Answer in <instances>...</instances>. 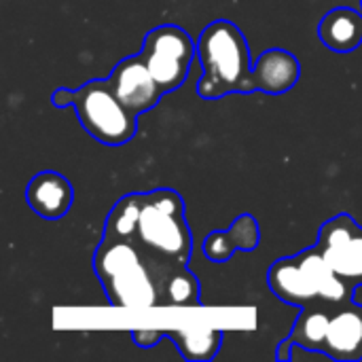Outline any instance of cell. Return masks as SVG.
<instances>
[{
    "label": "cell",
    "instance_id": "1",
    "mask_svg": "<svg viewBox=\"0 0 362 362\" xmlns=\"http://www.w3.org/2000/svg\"><path fill=\"white\" fill-rule=\"evenodd\" d=\"M197 57L204 70L197 81L199 98L218 100L229 93L259 91L246 36L235 23L216 19L204 28L197 38Z\"/></svg>",
    "mask_w": 362,
    "mask_h": 362
},
{
    "label": "cell",
    "instance_id": "2",
    "mask_svg": "<svg viewBox=\"0 0 362 362\" xmlns=\"http://www.w3.org/2000/svg\"><path fill=\"white\" fill-rule=\"evenodd\" d=\"M93 269L110 305L125 310H151L161 305L151 261L136 240L102 238L93 255Z\"/></svg>",
    "mask_w": 362,
    "mask_h": 362
},
{
    "label": "cell",
    "instance_id": "3",
    "mask_svg": "<svg viewBox=\"0 0 362 362\" xmlns=\"http://www.w3.org/2000/svg\"><path fill=\"white\" fill-rule=\"evenodd\" d=\"M267 284L280 301L299 305L301 310L314 305H346L352 303L354 293L352 286L337 278L316 246L276 261L267 272Z\"/></svg>",
    "mask_w": 362,
    "mask_h": 362
},
{
    "label": "cell",
    "instance_id": "4",
    "mask_svg": "<svg viewBox=\"0 0 362 362\" xmlns=\"http://www.w3.org/2000/svg\"><path fill=\"white\" fill-rule=\"evenodd\" d=\"M51 102L57 108L74 106L81 127L106 146L127 144L138 129V115H134L112 91L108 81H87L78 89L59 87L53 91Z\"/></svg>",
    "mask_w": 362,
    "mask_h": 362
},
{
    "label": "cell",
    "instance_id": "5",
    "mask_svg": "<svg viewBox=\"0 0 362 362\" xmlns=\"http://www.w3.org/2000/svg\"><path fill=\"white\" fill-rule=\"evenodd\" d=\"M138 246L159 259L189 263L193 250L191 229L185 216L182 197L174 189L142 193L136 238Z\"/></svg>",
    "mask_w": 362,
    "mask_h": 362
},
{
    "label": "cell",
    "instance_id": "6",
    "mask_svg": "<svg viewBox=\"0 0 362 362\" xmlns=\"http://www.w3.org/2000/svg\"><path fill=\"white\" fill-rule=\"evenodd\" d=\"M197 45L178 25H159L144 36L140 57L163 93L176 91L189 74Z\"/></svg>",
    "mask_w": 362,
    "mask_h": 362
},
{
    "label": "cell",
    "instance_id": "7",
    "mask_svg": "<svg viewBox=\"0 0 362 362\" xmlns=\"http://www.w3.org/2000/svg\"><path fill=\"white\" fill-rule=\"evenodd\" d=\"M316 248L329 267L348 286H362V227L350 214L329 218L316 240Z\"/></svg>",
    "mask_w": 362,
    "mask_h": 362
},
{
    "label": "cell",
    "instance_id": "8",
    "mask_svg": "<svg viewBox=\"0 0 362 362\" xmlns=\"http://www.w3.org/2000/svg\"><path fill=\"white\" fill-rule=\"evenodd\" d=\"M108 85L112 87L115 95L134 112V115H142L148 112L151 108H155L159 104V100L165 95L161 91V87L157 85V81L153 78L151 70L146 68L144 59L138 55L125 57L121 59L110 76L106 78Z\"/></svg>",
    "mask_w": 362,
    "mask_h": 362
},
{
    "label": "cell",
    "instance_id": "9",
    "mask_svg": "<svg viewBox=\"0 0 362 362\" xmlns=\"http://www.w3.org/2000/svg\"><path fill=\"white\" fill-rule=\"evenodd\" d=\"M170 337L180 350L182 358L193 362L212 361L221 348L223 331L218 329H138L132 331V339L140 348H153L159 339Z\"/></svg>",
    "mask_w": 362,
    "mask_h": 362
},
{
    "label": "cell",
    "instance_id": "10",
    "mask_svg": "<svg viewBox=\"0 0 362 362\" xmlns=\"http://www.w3.org/2000/svg\"><path fill=\"white\" fill-rule=\"evenodd\" d=\"M28 206L47 221H57L68 214L74 202L72 185L57 172H40L25 187Z\"/></svg>",
    "mask_w": 362,
    "mask_h": 362
},
{
    "label": "cell",
    "instance_id": "11",
    "mask_svg": "<svg viewBox=\"0 0 362 362\" xmlns=\"http://www.w3.org/2000/svg\"><path fill=\"white\" fill-rule=\"evenodd\" d=\"M331 361H362V308L354 303L341 305L333 316L325 341Z\"/></svg>",
    "mask_w": 362,
    "mask_h": 362
},
{
    "label": "cell",
    "instance_id": "12",
    "mask_svg": "<svg viewBox=\"0 0 362 362\" xmlns=\"http://www.w3.org/2000/svg\"><path fill=\"white\" fill-rule=\"evenodd\" d=\"M261 242L259 221L252 214H240L227 231H212L204 242V255L212 263H227L235 250H257Z\"/></svg>",
    "mask_w": 362,
    "mask_h": 362
},
{
    "label": "cell",
    "instance_id": "13",
    "mask_svg": "<svg viewBox=\"0 0 362 362\" xmlns=\"http://www.w3.org/2000/svg\"><path fill=\"white\" fill-rule=\"evenodd\" d=\"M255 74L259 91L267 95H280L291 91L301 74L299 59L286 49H267L257 57Z\"/></svg>",
    "mask_w": 362,
    "mask_h": 362
},
{
    "label": "cell",
    "instance_id": "14",
    "mask_svg": "<svg viewBox=\"0 0 362 362\" xmlns=\"http://www.w3.org/2000/svg\"><path fill=\"white\" fill-rule=\"evenodd\" d=\"M318 38L331 51H354L362 42V15L348 6L329 11L318 23Z\"/></svg>",
    "mask_w": 362,
    "mask_h": 362
},
{
    "label": "cell",
    "instance_id": "15",
    "mask_svg": "<svg viewBox=\"0 0 362 362\" xmlns=\"http://www.w3.org/2000/svg\"><path fill=\"white\" fill-rule=\"evenodd\" d=\"M161 305L172 308H193L199 305V282L187 269V265H176L159 282Z\"/></svg>",
    "mask_w": 362,
    "mask_h": 362
},
{
    "label": "cell",
    "instance_id": "16",
    "mask_svg": "<svg viewBox=\"0 0 362 362\" xmlns=\"http://www.w3.org/2000/svg\"><path fill=\"white\" fill-rule=\"evenodd\" d=\"M331 316L333 314L327 310V305L303 308V312L299 314V318L293 327V333H291L293 341L301 344L305 348H314V350L325 352V341H327Z\"/></svg>",
    "mask_w": 362,
    "mask_h": 362
},
{
    "label": "cell",
    "instance_id": "17",
    "mask_svg": "<svg viewBox=\"0 0 362 362\" xmlns=\"http://www.w3.org/2000/svg\"><path fill=\"white\" fill-rule=\"evenodd\" d=\"M140 206H142V193H132V195H125L123 199H119L106 218L102 238L134 240L136 229H138V218H140Z\"/></svg>",
    "mask_w": 362,
    "mask_h": 362
},
{
    "label": "cell",
    "instance_id": "18",
    "mask_svg": "<svg viewBox=\"0 0 362 362\" xmlns=\"http://www.w3.org/2000/svg\"><path fill=\"white\" fill-rule=\"evenodd\" d=\"M293 346H295V341H293V337H291V335H288L286 339H282V341H280V346H278L276 358H278L280 362L291 361V356H293Z\"/></svg>",
    "mask_w": 362,
    "mask_h": 362
}]
</instances>
